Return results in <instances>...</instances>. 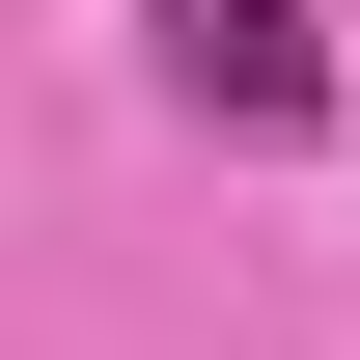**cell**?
<instances>
[{
	"mask_svg": "<svg viewBox=\"0 0 360 360\" xmlns=\"http://www.w3.org/2000/svg\"><path fill=\"white\" fill-rule=\"evenodd\" d=\"M139 28H167V84L222 139H333V28H305V0H139Z\"/></svg>",
	"mask_w": 360,
	"mask_h": 360,
	"instance_id": "obj_1",
	"label": "cell"
}]
</instances>
